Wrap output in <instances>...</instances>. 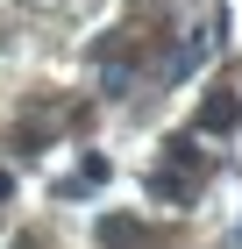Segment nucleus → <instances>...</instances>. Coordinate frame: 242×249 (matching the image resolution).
Masks as SVG:
<instances>
[{"mask_svg": "<svg viewBox=\"0 0 242 249\" xmlns=\"http://www.w3.org/2000/svg\"><path fill=\"white\" fill-rule=\"evenodd\" d=\"M235 121H242V93H214L200 107V135H228Z\"/></svg>", "mask_w": 242, "mask_h": 249, "instance_id": "1", "label": "nucleus"}, {"mask_svg": "<svg viewBox=\"0 0 242 249\" xmlns=\"http://www.w3.org/2000/svg\"><path fill=\"white\" fill-rule=\"evenodd\" d=\"M164 157L178 164V171H200V178H206V150H200V135H171V142H164Z\"/></svg>", "mask_w": 242, "mask_h": 249, "instance_id": "3", "label": "nucleus"}, {"mask_svg": "<svg viewBox=\"0 0 242 249\" xmlns=\"http://www.w3.org/2000/svg\"><path fill=\"white\" fill-rule=\"evenodd\" d=\"M7 192H15V178H7V171H0V199H7Z\"/></svg>", "mask_w": 242, "mask_h": 249, "instance_id": "5", "label": "nucleus"}, {"mask_svg": "<svg viewBox=\"0 0 242 249\" xmlns=\"http://www.w3.org/2000/svg\"><path fill=\"white\" fill-rule=\"evenodd\" d=\"M149 192L157 199H192V178L186 171H149Z\"/></svg>", "mask_w": 242, "mask_h": 249, "instance_id": "4", "label": "nucleus"}, {"mask_svg": "<svg viewBox=\"0 0 242 249\" xmlns=\"http://www.w3.org/2000/svg\"><path fill=\"white\" fill-rule=\"evenodd\" d=\"M100 249H143V221H129V213H100Z\"/></svg>", "mask_w": 242, "mask_h": 249, "instance_id": "2", "label": "nucleus"}]
</instances>
